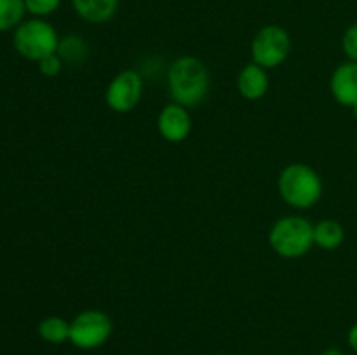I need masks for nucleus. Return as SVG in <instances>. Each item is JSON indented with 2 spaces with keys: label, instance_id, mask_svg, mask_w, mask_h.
I'll return each instance as SVG.
<instances>
[{
  "label": "nucleus",
  "instance_id": "f257e3e1",
  "mask_svg": "<svg viewBox=\"0 0 357 355\" xmlns=\"http://www.w3.org/2000/svg\"><path fill=\"white\" fill-rule=\"evenodd\" d=\"M167 87L174 103L185 108L199 106L211 89L208 66L195 56H180L167 70Z\"/></svg>",
  "mask_w": 357,
  "mask_h": 355
},
{
  "label": "nucleus",
  "instance_id": "f03ea898",
  "mask_svg": "<svg viewBox=\"0 0 357 355\" xmlns=\"http://www.w3.org/2000/svg\"><path fill=\"white\" fill-rule=\"evenodd\" d=\"M282 200L293 209H310L323 197V180L307 164H288L278 178Z\"/></svg>",
  "mask_w": 357,
  "mask_h": 355
},
{
  "label": "nucleus",
  "instance_id": "7ed1b4c3",
  "mask_svg": "<svg viewBox=\"0 0 357 355\" xmlns=\"http://www.w3.org/2000/svg\"><path fill=\"white\" fill-rule=\"evenodd\" d=\"M268 244L278 256L286 260L302 258L312 249L314 225L303 216H282L268 232Z\"/></svg>",
  "mask_w": 357,
  "mask_h": 355
},
{
  "label": "nucleus",
  "instance_id": "20e7f679",
  "mask_svg": "<svg viewBox=\"0 0 357 355\" xmlns=\"http://www.w3.org/2000/svg\"><path fill=\"white\" fill-rule=\"evenodd\" d=\"M13 45L20 56L24 59L38 63L45 56L58 52L59 35L49 21L42 17H31L23 21L14 30Z\"/></svg>",
  "mask_w": 357,
  "mask_h": 355
},
{
  "label": "nucleus",
  "instance_id": "39448f33",
  "mask_svg": "<svg viewBox=\"0 0 357 355\" xmlns=\"http://www.w3.org/2000/svg\"><path fill=\"white\" fill-rule=\"evenodd\" d=\"M293 49L291 35L279 24H265L255 33L251 40L253 63L261 68L272 70L281 66L289 58Z\"/></svg>",
  "mask_w": 357,
  "mask_h": 355
},
{
  "label": "nucleus",
  "instance_id": "423d86ee",
  "mask_svg": "<svg viewBox=\"0 0 357 355\" xmlns=\"http://www.w3.org/2000/svg\"><path fill=\"white\" fill-rule=\"evenodd\" d=\"M114 322L103 310H84L70 322V343L79 350H96L110 340Z\"/></svg>",
  "mask_w": 357,
  "mask_h": 355
},
{
  "label": "nucleus",
  "instance_id": "0eeeda50",
  "mask_svg": "<svg viewBox=\"0 0 357 355\" xmlns=\"http://www.w3.org/2000/svg\"><path fill=\"white\" fill-rule=\"evenodd\" d=\"M143 96V79L136 70L119 72L105 90V103L112 111L129 113L138 106Z\"/></svg>",
  "mask_w": 357,
  "mask_h": 355
},
{
  "label": "nucleus",
  "instance_id": "6e6552de",
  "mask_svg": "<svg viewBox=\"0 0 357 355\" xmlns=\"http://www.w3.org/2000/svg\"><path fill=\"white\" fill-rule=\"evenodd\" d=\"M157 129L160 138L169 143H181L190 136L192 117L188 108L178 103H169L162 106L157 117Z\"/></svg>",
  "mask_w": 357,
  "mask_h": 355
},
{
  "label": "nucleus",
  "instance_id": "1a4fd4ad",
  "mask_svg": "<svg viewBox=\"0 0 357 355\" xmlns=\"http://www.w3.org/2000/svg\"><path fill=\"white\" fill-rule=\"evenodd\" d=\"M330 90L338 104L354 106L357 103V63L345 61L335 68L330 79Z\"/></svg>",
  "mask_w": 357,
  "mask_h": 355
},
{
  "label": "nucleus",
  "instance_id": "9d476101",
  "mask_svg": "<svg viewBox=\"0 0 357 355\" xmlns=\"http://www.w3.org/2000/svg\"><path fill=\"white\" fill-rule=\"evenodd\" d=\"M237 90L241 96L248 101H258L268 93L271 80H268L267 70L261 68L257 63H248L241 68L236 80Z\"/></svg>",
  "mask_w": 357,
  "mask_h": 355
},
{
  "label": "nucleus",
  "instance_id": "9b49d317",
  "mask_svg": "<svg viewBox=\"0 0 357 355\" xmlns=\"http://www.w3.org/2000/svg\"><path fill=\"white\" fill-rule=\"evenodd\" d=\"M70 2L82 21L89 24H105L114 19L121 0H70Z\"/></svg>",
  "mask_w": 357,
  "mask_h": 355
},
{
  "label": "nucleus",
  "instance_id": "f8f14e48",
  "mask_svg": "<svg viewBox=\"0 0 357 355\" xmlns=\"http://www.w3.org/2000/svg\"><path fill=\"white\" fill-rule=\"evenodd\" d=\"M345 230L337 219H321L314 225V244L324 251H335L344 244Z\"/></svg>",
  "mask_w": 357,
  "mask_h": 355
},
{
  "label": "nucleus",
  "instance_id": "ddd939ff",
  "mask_svg": "<svg viewBox=\"0 0 357 355\" xmlns=\"http://www.w3.org/2000/svg\"><path fill=\"white\" fill-rule=\"evenodd\" d=\"M87 52H89L87 42L84 40V37H80V35L68 33L63 38H59L58 56L63 59L65 65H70V66L82 65L87 58Z\"/></svg>",
  "mask_w": 357,
  "mask_h": 355
},
{
  "label": "nucleus",
  "instance_id": "4468645a",
  "mask_svg": "<svg viewBox=\"0 0 357 355\" xmlns=\"http://www.w3.org/2000/svg\"><path fill=\"white\" fill-rule=\"evenodd\" d=\"M38 336L51 345H63L70 341V322L59 315H49L38 322Z\"/></svg>",
  "mask_w": 357,
  "mask_h": 355
},
{
  "label": "nucleus",
  "instance_id": "2eb2a0df",
  "mask_svg": "<svg viewBox=\"0 0 357 355\" xmlns=\"http://www.w3.org/2000/svg\"><path fill=\"white\" fill-rule=\"evenodd\" d=\"M24 0H0V33L16 30L24 21Z\"/></svg>",
  "mask_w": 357,
  "mask_h": 355
},
{
  "label": "nucleus",
  "instance_id": "dca6fc26",
  "mask_svg": "<svg viewBox=\"0 0 357 355\" xmlns=\"http://www.w3.org/2000/svg\"><path fill=\"white\" fill-rule=\"evenodd\" d=\"M63 0H24L26 13L33 17H47L61 7Z\"/></svg>",
  "mask_w": 357,
  "mask_h": 355
},
{
  "label": "nucleus",
  "instance_id": "f3484780",
  "mask_svg": "<svg viewBox=\"0 0 357 355\" xmlns=\"http://www.w3.org/2000/svg\"><path fill=\"white\" fill-rule=\"evenodd\" d=\"M342 52L345 54L347 61L357 63V21L347 26L342 35Z\"/></svg>",
  "mask_w": 357,
  "mask_h": 355
},
{
  "label": "nucleus",
  "instance_id": "a211bd4d",
  "mask_svg": "<svg viewBox=\"0 0 357 355\" xmlns=\"http://www.w3.org/2000/svg\"><path fill=\"white\" fill-rule=\"evenodd\" d=\"M37 65H38V72H40L42 75L47 77V79H54V77H58L59 73H61L65 63H63V59L59 58L58 52H54V54L45 56L44 59H40Z\"/></svg>",
  "mask_w": 357,
  "mask_h": 355
},
{
  "label": "nucleus",
  "instance_id": "6ab92c4d",
  "mask_svg": "<svg viewBox=\"0 0 357 355\" xmlns=\"http://www.w3.org/2000/svg\"><path fill=\"white\" fill-rule=\"evenodd\" d=\"M347 345L354 354H357V322L352 324L351 329L347 331Z\"/></svg>",
  "mask_w": 357,
  "mask_h": 355
},
{
  "label": "nucleus",
  "instance_id": "aec40b11",
  "mask_svg": "<svg viewBox=\"0 0 357 355\" xmlns=\"http://www.w3.org/2000/svg\"><path fill=\"white\" fill-rule=\"evenodd\" d=\"M321 355H345L344 352L340 350V348H337V347H330V348H326V350L323 352V354Z\"/></svg>",
  "mask_w": 357,
  "mask_h": 355
},
{
  "label": "nucleus",
  "instance_id": "412c9836",
  "mask_svg": "<svg viewBox=\"0 0 357 355\" xmlns=\"http://www.w3.org/2000/svg\"><path fill=\"white\" fill-rule=\"evenodd\" d=\"M351 110H352V117H354V118H356V122H357V103L354 104V106L351 108Z\"/></svg>",
  "mask_w": 357,
  "mask_h": 355
},
{
  "label": "nucleus",
  "instance_id": "4be33fe9",
  "mask_svg": "<svg viewBox=\"0 0 357 355\" xmlns=\"http://www.w3.org/2000/svg\"><path fill=\"white\" fill-rule=\"evenodd\" d=\"M218 355H227V354H218Z\"/></svg>",
  "mask_w": 357,
  "mask_h": 355
}]
</instances>
